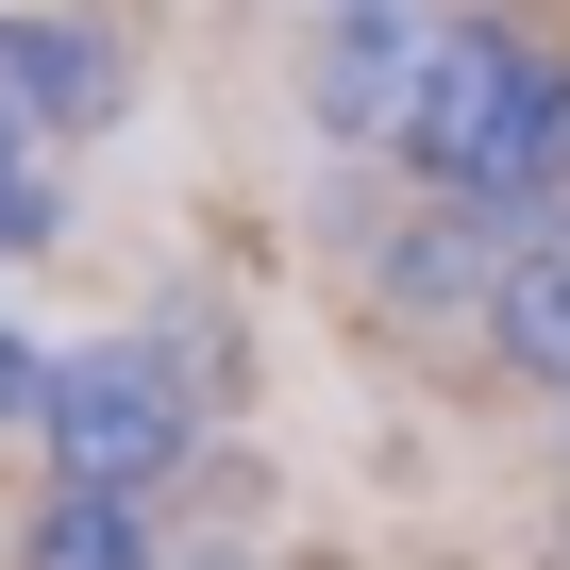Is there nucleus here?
I'll return each instance as SVG.
<instances>
[{
  "instance_id": "nucleus-1",
  "label": "nucleus",
  "mask_w": 570,
  "mask_h": 570,
  "mask_svg": "<svg viewBox=\"0 0 570 570\" xmlns=\"http://www.w3.org/2000/svg\"><path fill=\"white\" fill-rule=\"evenodd\" d=\"M386 168L420 202L487 218V235L553 218V185H570V68L537 35H503V18H436L420 35V85L386 118Z\"/></svg>"
},
{
  "instance_id": "nucleus-2",
  "label": "nucleus",
  "mask_w": 570,
  "mask_h": 570,
  "mask_svg": "<svg viewBox=\"0 0 570 570\" xmlns=\"http://www.w3.org/2000/svg\"><path fill=\"white\" fill-rule=\"evenodd\" d=\"M35 436H51V470L68 487H101V503H135L185 436H202V370L168 353V336H101V353H51V386H35Z\"/></svg>"
},
{
  "instance_id": "nucleus-3",
  "label": "nucleus",
  "mask_w": 570,
  "mask_h": 570,
  "mask_svg": "<svg viewBox=\"0 0 570 570\" xmlns=\"http://www.w3.org/2000/svg\"><path fill=\"white\" fill-rule=\"evenodd\" d=\"M487 336H503V370H537L570 403V218L487 235Z\"/></svg>"
},
{
  "instance_id": "nucleus-4",
  "label": "nucleus",
  "mask_w": 570,
  "mask_h": 570,
  "mask_svg": "<svg viewBox=\"0 0 570 570\" xmlns=\"http://www.w3.org/2000/svg\"><path fill=\"white\" fill-rule=\"evenodd\" d=\"M18 570H168V553H151V520H135V503H101V487H51V520L18 537Z\"/></svg>"
},
{
  "instance_id": "nucleus-5",
  "label": "nucleus",
  "mask_w": 570,
  "mask_h": 570,
  "mask_svg": "<svg viewBox=\"0 0 570 570\" xmlns=\"http://www.w3.org/2000/svg\"><path fill=\"white\" fill-rule=\"evenodd\" d=\"M18 235H51V135H35V101L0 85V252Z\"/></svg>"
}]
</instances>
